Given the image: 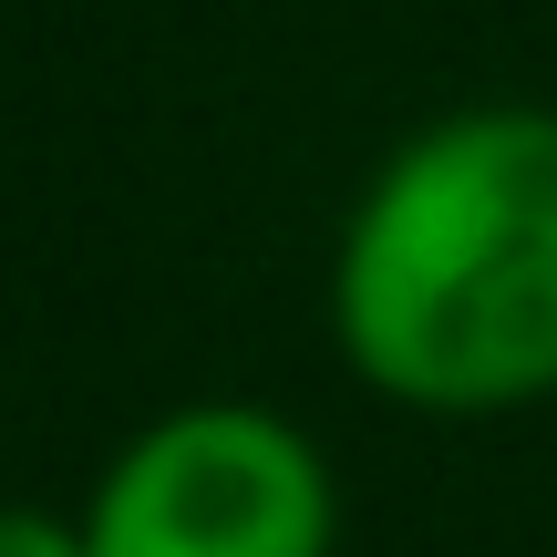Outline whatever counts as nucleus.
I'll return each mask as SVG.
<instances>
[{"label": "nucleus", "mask_w": 557, "mask_h": 557, "mask_svg": "<svg viewBox=\"0 0 557 557\" xmlns=\"http://www.w3.org/2000/svg\"><path fill=\"white\" fill-rule=\"evenodd\" d=\"M331 351L423 423L557 403V103H455L372 156L320 269Z\"/></svg>", "instance_id": "obj_1"}, {"label": "nucleus", "mask_w": 557, "mask_h": 557, "mask_svg": "<svg viewBox=\"0 0 557 557\" xmlns=\"http://www.w3.org/2000/svg\"><path fill=\"white\" fill-rule=\"evenodd\" d=\"M73 517L94 557H341V475L299 413L197 393L145 413Z\"/></svg>", "instance_id": "obj_2"}, {"label": "nucleus", "mask_w": 557, "mask_h": 557, "mask_svg": "<svg viewBox=\"0 0 557 557\" xmlns=\"http://www.w3.org/2000/svg\"><path fill=\"white\" fill-rule=\"evenodd\" d=\"M0 557H94V547H83V517L41 496H0Z\"/></svg>", "instance_id": "obj_3"}]
</instances>
